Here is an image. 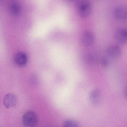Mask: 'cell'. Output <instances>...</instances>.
<instances>
[{
    "mask_svg": "<svg viewBox=\"0 0 127 127\" xmlns=\"http://www.w3.org/2000/svg\"><path fill=\"white\" fill-rule=\"evenodd\" d=\"M5 106L7 108H10L15 107L17 103V99L14 94L10 93L6 94L3 100Z\"/></svg>",
    "mask_w": 127,
    "mask_h": 127,
    "instance_id": "3",
    "label": "cell"
},
{
    "mask_svg": "<svg viewBox=\"0 0 127 127\" xmlns=\"http://www.w3.org/2000/svg\"><path fill=\"white\" fill-rule=\"evenodd\" d=\"M22 121L25 126L28 127H32L37 123L38 117L34 112L29 110L24 113L22 117Z\"/></svg>",
    "mask_w": 127,
    "mask_h": 127,
    "instance_id": "1",
    "label": "cell"
},
{
    "mask_svg": "<svg viewBox=\"0 0 127 127\" xmlns=\"http://www.w3.org/2000/svg\"><path fill=\"white\" fill-rule=\"evenodd\" d=\"M107 53L109 56L113 58H116L121 55L122 50L119 46L116 44H112L108 47Z\"/></svg>",
    "mask_w": 127,
    "mask_h": 127,
    "instance_id": "7",
    "label": "cell"
},
{
    "mask_svg": "<svg viewBox=\"0 0 127 127\" xmlns=\"http://www.w3.org/2000/svg\"><path fill=\"white\" fill-rule=\"evenodd\" d=\"M114 13L115 17L118 20H123L127 18V10L124 6L117 7L114 10Z\"/></svg>",
    "mask_w": 127,
    "mask_h": 127,
    "instance_id": "9",
    "label": "cell"
},
{
    "mask_svg": "<svg viewBox=\"0 0 127 127\" xmlns=\"http://www.w3.org/2000/svg\"><path fill=\"white\" fill-rule=\"evenodd\" d=\"M91 7L89 3L84 1L80 3L78 8V12L80 16L83 18H85L89 16L90 14Z\"/></svg>",
    "mask_w": 127,
    "mask_h": 127,
    "instance_id": "5",
    "label": "cell"
},
{
    "mask_svg": "<svg viewBox=\"0 0 127 127\" xmlns=\"http://www.w3.org/2000/svg\"><path fill=\"white\" fill-rule=\"evenodd\" d=\"M89 99L91 103L93 105L97 106L99 105L101 101L100 92L97 90H93L90 94Z\"/></svg>",
    "mask_w": 127,
    "mask_h": 127,
    "instance_id": "8",
    "label": "cell"
},
{
    "mask_svg": "<svg viewBox=\"0 0 127 127\" xmlns=\"http://www.w3.org/2000/svg\"><path fill=\"white\" fill-rule=\"evenodd\" d=\"M79 125L77 121L72 119L66 120L63 123L64 127H79Z\"/></svg>",
    "mask_w": 127,
    "mask_h": 127,
    "instance_id": "10",
    "label": "cell"
},
{
    "mask_svg": "<svg viewBox=\"0 0 127 127\" xmlns=\"http://www.w3.org/2000/svg\"><path fill=\"white\" fill-rule=\"evenodd\" d=\"M116 41L120 44H123L126 42L127 40V31L125 29L120 28L117 30L115 34Z\"/></svg>",
    "mask_w": 127,
    "mask_h": 127,
    "instance_id": "6",
    "label": "cell"
},
{
    "mask_svg": "<svg viewBox=\"0 0 127 127\" xmlns=\"http://www.w3.org/2000/svg\"><path fill=\"white\" fill-rule=\"evenodd\" d=\"M14 60L15 63L17 66L23 67L26 64L28 60L27 56L25 52L20 51L15 55Z\"/></svg>",
    "mask_w": 127,
    "mask_h": 127,
    "instance_id": "4",
    "label": "cell"
},
{
    "mask_svg": "<svg viewBox=\"0 0 127 127\" xmlns=\"http://www.w3.org/2000/svg\"><path fill=\"white\" fill-rule=\"evenodd\" d=\"M101 64L103 67H107L109 64V61L108 58L106 57L102 58L101 60Z\"/></svg>",
    "mask_w": 127,
    "mask_h": 127,
    "instance_id": "11",
    "label": "cell"
},
{
    "mask_svg": "<svg viewBox=\"0 0 127 127\" xmlns=\"http://www.w3.org/2000/svg\"><path fill=\"white\" fill-rule=\"evenodd\" d=\"M95 36L90 31H86L83 32L80 37V42L84 46H89L92 45L95 41Z\"/></svg>",
    "mask_w": 127,
    "mask_h": 127,
    "instance_id": "2",
    "label": "cell"
}]
</instances>
